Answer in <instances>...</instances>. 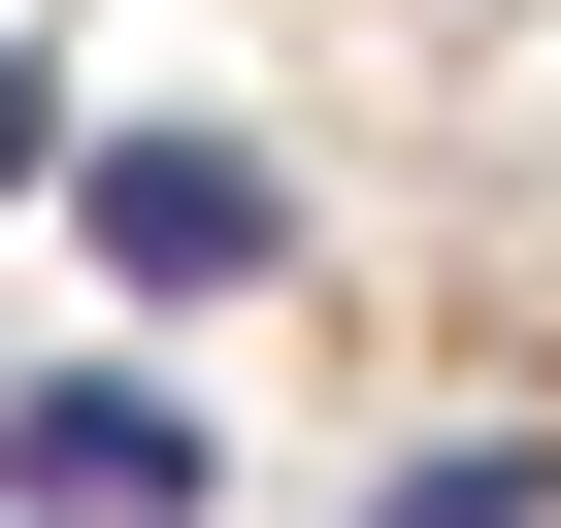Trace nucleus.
<instances>
[{
  "label": "nucleus",
  "instance_id": "1",
  "mask_svg": "<svg viewBox=\"0 0 561 528\" xmlns=\"http://www.w3.org/2000/svg\"><path fill=\"white\" fill-rule=\"evenodd\" d=\"M67 231H100V298H264L298 264V198H264V133H67Z\"/></svg>",
  "mask_w": 561,
  "mask_h": 528
},
{
  "label": "nucleus",
  "instance_id": "2",
  "mask_svg": "<svg viewBox=\"0 0 561 528\" xmlns=\"http://www.w3.org/2000/svg\"><path fill=\"white\" fill-rule=\"evenodd\" d=\"M0 495H34V528H165L198 495V397L165 364H0Z\"/></svg>",
  "mask_w": 561,
  "mask_h": 528
},
{
  "label": "nucleus",
  "instance_id": "3",
  "mask_svg": "<svg viewBox=\"0 0 561 528\" xmlns=\"http://www.w3.org/2000/svg\"><path fill=\"white\" fill-rule=\"evenodd\" d=\"M364 528H561V462H495V429H430V462H397Z\"/></svg>",
  "mask_w": 561,
  "mask_h": 528
},
{
  "label": "nucleus",
  "instance_id": "4",
  "mask_svg": "<svg viewBox=\"0 0 561 528\" xmlns=\"http://www.w3.org/2000/svg\"><path fill=\"white\" fill-rule=\"evenodd\" d=\"M0 198H67V67H34V34H0Z\"/></svg>",
  "mask_w": 561,
  "mask_h": 528
}]
</instances>
